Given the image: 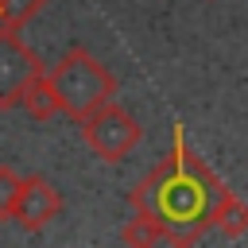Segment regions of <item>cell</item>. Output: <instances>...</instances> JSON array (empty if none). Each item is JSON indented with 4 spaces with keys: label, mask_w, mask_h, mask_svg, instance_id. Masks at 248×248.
<instances>
[{
    "label": "cell",
    "mask_w": 248,
    "mask_h": 248,
    "mask_svg": "<svg viewBox=\"0 0 248 248\" xmlns=\"http://www.w3.org/2000/svg\"><path fill=\"white\" fill-rule=\"evenodd\" d=\"M221 190L225 182L186 143V128L174 124V147L147 178L132 186L128 202L132 213L155 229L159 244H198L209 232V217Z\"/></svg>",
    "instance_id": "6da1fadb"
},
{
    "label": "cell",
    "mask_w": 248,
    "mask_h": 248,
    "mask_svg": "<svg viewBox=\"0 0 248 248\" xmlns=\"http://www.w3.org/2000/svg\"><path fill=\"white\" fill-rule=\"evenodd\" d=\"M46 81H50V93H54L58 112L70 116V120H85L93 108H101L105 101L116 97L112 70L101 58H93L85 46H70L46 70Z\"/></svg>",
    "instance_id": "7a4b0ae2"
},
{
    "label": "cell",
    "mask_w": 248,
    "mask_h": 248,
    "mask_svg": "<svg viewBox=\"0 0 248 248\" xmlns=\"http://www.w3.org/2000/svg\"><path fill=\"white\" fill-rule=\"evenodd\" d=\"M81 124V140H85V147L101 159V163H124L128 155H132V147L143 140V128H140V120L124 108V105H116V101H105L101 108H93L85 120H78Z\"/></svg>",
    "instance_id": "3957f363"
},
{
    "label": "cell",
    "mask_w": 248,
    "mask_h": 248,
    "mask_svg": "<svg viewBox=\"0 0 248 248\" xmlns=\"http://www.w3.org/2000/svg\"><path fill=\"white\" fill-rule=\"evenodd\" d=\"M35 74H43V58L23 43V35L16 27L0 23V112L19 105V97Z\"/></svg>",
    "instance_id": "277c9868"
},
{
    "label": "cell",
    "mask_w": 248,
    "mask_h": 248,
    "mask_svg": "<svg viewBox=\"0 0 248 248\" xmlns=\"http://www.w3.org/2000/svg\"><path fill=\"white\" fill-rule=\"evenodd\" d=\"M58 213H62V194H58V186H54L50 178H43V174H27V178L19 182V198H16L12 221H16L23 232H39V229H46L50 221H58Z\"/></svg>",
    "instance_id": "5b68a950"
},
{
    "label": "cell",
    "mask_w": 248,
    "mask_h": 248,
    "mask_svg": "<svg viewBox=\"0 0 248 248\" xmlns=\"http://www.w3.org/2000/svg\"><path fill=\"white\" fill-rule=\"evenodd\" d=\"M209 229L221 232L225 240H236L248 232V202L236 198L229 186L217 194V205H213V217H209Z\"/></svg>",
    "instance_id": "8992f818"
},
{
    "label": "cell",
    "mask_w": 248,
    "mask_h": 248,
    "mask_svg": "<svg viewBox=\"0 0 248 248\" xmlns=\"http://www.w3.org/2000/svg\"><path fill=\"white\" fill-rule=\"evenodd\" d=\"M19 105H23L27 116H35V120H50V116H58V105H54V93H50V81H46V70L31 78V85L23 89Z\"/></svg>",
    "instance_id": "52a82bcc"
},
{
    "label": "cell",
    "mask_w": 248,
    "mask_h": 248,
    "mask_svg": "<svg viewBox=\"0 0 248 248\" xmlns=\"http://www.w3.org/2000/svg\"><path fill=\"white\" fill-rule=\"evenodd\" d=\"M43 8H46V0H0V23L19 31V27L31 23Z\"/></svg>",
    "instance_id": "ba28073f"
},
{
    "label": "cell",
    "mask_w": 248,
    "mask_h": 248,
    "mask_svg": "<svg viewBox=\"0 0 248 248\" xmlns=\"http://www.w3.org/2000/svg\"><path fill=\"white\" fill-rule=\"evenodd\" d=\"M19 182H23V174H16L8 163H0V221H12L16 198H19Z\"/></svg>",
    "instance_id": "9c48e42d"
}]
</instances>
